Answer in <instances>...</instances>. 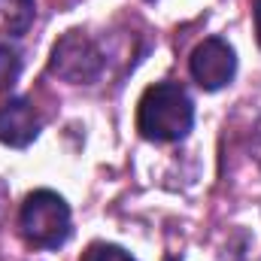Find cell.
Wrapping results in <instances>:
<instances>
[{
  "mask_svg": "<svg viewBox=\"0 0 261 261\" xmlns=\"http://www.w3.org/2000/svg\"><path fill=\"white\" fill-rule=\"evenodd\" d=\"M195 125V103L176 82H158L146 88L137 107V130L155 143H176Z\"/></svg>",
  "mask_w": 261,
  "mask_h": 261,
  "instance_id": "obj_1",
  "label": "cell"
},
{
  "mask_svg": "<svg viewBox=\"0 0 261 261\" xmlns=\"http://www.w3.org/2000/svg\"><path fill=\"white\" fill-rule=\"evenodd\" d=\"M18 228L24 240L37 249H58L70 240V206L58 192L40 189L31 192L21 203Z\"/></svg>",
  "mask_w": 261,
  "mask_h": 261,
  "instance_id": "obj_2",
  "label": "cell"
},
{
  "mask_svg": "<svg viewBox=\"0 0 261 261\" xmlns=\"http://www.w3.org/2000/svg\"><path fill=\"white\" fill-rule=\"evenodd\" d=\"M49 70H52L55 76L67 79V82H73V85L91 82V79H97V73L103 70V55H100V49H97L82 31H70V34H64V37L55 43Z\"/></svg>",
  "mask_w": 261,
  "mask_h": 261,
  "instance_id": "obj_3",
  "label": "cell"
},
{
  "mask_svg": "<svg viewBox=\"0 0 261 261\" xmlns=\"http://www.w3.org/2000/svg\"><path fill=\"white\" fill-rule=\"evenodd\" d=\"M189 70H192L195 82L203 91H219L237 73V52H234V46L228 40L210 37V40H203L195 52H192Z\"/></svg>",
  "mask_w": 261,
  "mask_h": 261,
  "instance_id": "obj_4",
  "label": "cell"
},
{
  "mask_svg": "<svg viewBox=\"0 0 261 261\" xmlns=\"http://www.w3.org/2000/svg\"><path fill=\"white\" fill-rule=\"evenodd\" d=\"M37 134H40V119L24 97H12L0 107V143L24 149L37 140Z\"/></svg>",
  "mask_w": 261,
  "mask_h": 261,
  "instance_id": "obj_5",
  "label": "cell"
},
{
  "mask_svg": "<svg viewBox=\"0 0 261 261\" xmlns=\"http://www.w3.org/2000/svg\"><path fill=\"white\" fill-rule=\"evenodd\" d=\"M34 0H0V34L21 37L34 21Z\"/></svg>",
  "mask_w": 261,
  "mask_h": 261,
  "instance_id": "obj_6",
  "label": "cell"
},
{
  "mask_svg": "<svg viewBox=\"0 0 261 261\" xmlns=\"http://www.w3.org/2000/svg\"><path fill=\"white\" fill-rule=\"evenodd\" d=\"M21 76V58L15 49L0 46V91H9Z\"/></svg>",
  "mask_w": 261,
  "mask_h": 261,
  "instance_id": "obj_7",
  "label": "cell"
},
{
  "mask_svg": "<svg viewBox=\"0 0 261 261\" xmlns=\"http://www.w3.org/2000/svg\"><path fill=\"white\" fill-rule=\"evenodd\" d=\"M82 261H137V258L116 243H91L82 252Z\"/></svg>",
  "mask_w": 261,
  "mask_h": 261,
  "instance_id": "obj_8",
  "label": "cell"
},
{
  "mask_svg": "<svg viewBox=\"0 0 261 261\" xmlns=\"http://www.w3.org/2000/svg\"><path fill=\"white\" fill-rule=\"evenodd\" d=\"M252 15H255V37H258V46H261V0H255Z\"/></svg>",
  "mask_w": 261,
  "mask_h": 261,
  "instance_id": "obj_9",
  "label": "cell"
},
{
  "mask_svg": "<svg viewBox=\"0 0 261 261\" xmlns=\"http://www.w3.org/2000/svg\"><path fill=\"white\" fill-rule=\"evenodd\" d=\"M3 203H6V189H3V182H0V213H3Z\"/></svg>",
  "mask_w": 261,
  "mask_h": 261,
  "instance_id": "obj_10",
  "label": "cell"
}]
</instances>
